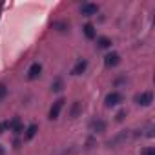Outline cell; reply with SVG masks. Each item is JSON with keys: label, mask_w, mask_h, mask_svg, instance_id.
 <instances>
[{"label": "cell", "mask_w": 155, "mask_h": 155, "mask_svg": "<svg viewBox=\"0 0 155 155\" xmlns=\"http://www.w3.org/2000/svg\"><path fill=\"white\" fill-rule=\"evenodd\" d=\"M139 106H150L153 102V93L151 91H142V93H137L135 99H133Z\"/></svg>", "instance_id": "cell-1"}, {"label": "cell", "mask_w": 155, "mask_h": 155, "mask_svg": "<svg viewBox=\"0 0 155 155\" xmlns=\"http://www.w3.org/2000/svg\"><path fill=\"white\" fill-rule=\"evenodd\" d=\"M122 101H124V97H122V93H119V91H111V93L106 95V106H108V108L119 106Z\"/></svg>", "instance_id": "cell-2"}, {"label": "cell", "mask_w": 155, "mask_h": 155, "mask_svg": "<svg viewBox=\"0 0 155 155\" xmlns=\"http://www.w3.org/2000/svg\"><path fill=\"white\" fill-rule=\"evenodd\" d=\"M64 99H58V101H55L53 102V106H51V110H49V119L51 120H55V119H58V115H60V111H62V108H64Z\"/></svg>", "instance_id": "cell-3"}, {"label": "cell", "mask_w": 155, "mask_h": 155, "mask_svg": "<svg viewBox=\"0 0 155 155\" xmlns=\"http://www.w3.org/2000/svg\"><path fill=\"white\" fill-rule=\"evenodd\" d=\"M119 62H120V55L115 53V51H111V53H108V55L104 57V64H106V68H115Z\"/></svg>", "instance_id": "cell-4"}, {"label": "cell", "mask_w": 155, "mask_h": 155, "mask_svg": "<svg viewBox=\"0 0 155 155\" xmlns=\"http://www.w3.org/2000/svg\"><path fill=\"white\" fill-rule=\"evenodd\" d=\"M82 15L84 17H93V15H97L99 13V6L97 4H91V2H86V4H82Z\"/></svg>", "instance_id": "cell-5"}, {"label": "cell", "mask_w": 155, "mask_h": 155, "mask_svg": "<svg viewBox=\"0 0 155 155\" xmlns=\"http://www.w3.org/2000/svg\"><path fill=\"white\" fill-rule=\"evenodd\" d=\"M40 71H42V64H38V62L31 64V66H29V69H28V79H29V81H35V79H38Z\"/></svg>", "instance_id": "cell-6"}, {"label": "cell", "mask_w": 155, "mask_h": 155, "mask_svg": "<svg viewBox=\"0 0 155 155\" xmlns=\"http://www.w3.org/2000/svg\"><path fill=\"white\" fill-rule=\"evenodd\" d=\"M90 130H91L93 133H102V131L106 130V122H104L102 119H95V120L90 122Z\"/></svg>", "instance_id": "cell-7"}, {"label": "cell", "mask_w": 155, "mask_h": 155, "mask_svg": "<svg viewBox=\"0 0 155 155\" xmlns=\"http://www.w3.org/2000/svg\"><path fill=\"white\" fill-rule=\"evenodd\" d=\"M86 68H88V60H79V62L73 66L71 75H82V73L86 71Z\"/></svg>", "instance_id": "cell-8"}, {"label": "cell", "mask_w": 155, "mask_h": 155, "mask_svg": "<svg viewBox=\"0 0 155 155\" xmlns=\"http://www.w3.org/2000/svg\"><path fill=\"white\" fill-rule=\"evenodd\" d=\"M9 124V130H13V133L15 135H18V133H22V124H20V119L17 117V119H13L11 122H8Z\"/></svg>", "instance_id": "cell-9"}, {"label": "cell", "mask_w": 155, "mask_h": 155, "mask_svg": "<svg viewBox=\"0 0 155 155\" xmlns=\"http://www.w3.org/2000/svg\"><path fill=\"white\" fill-rule=\"evenodd\" d=\"M37 131H38V126H37V124H29V126H28V130H26L24 139H26V140H31V139L37 135Z\"/></svg>", "instance_id": "cell-10"}, {"label": "cell", "mask_w": 155, "mask_h": 155, "mask_svg": "<svg viewBox=\"0 0 155 155\" xmlns=\"http://www.w3.org/2000/svg\"><path fill=\"white\" fill-rule=\"evenodd\" d=\"M82 29H84L86 38H90V40H91V38H95V28H93V24H86Z\"/></svg>", "instance_id": "cell-11"}, {"label": "cell", "mask_w": 155, "mask_h": 155, "mask_svg": "<svg viewBox=\"0 0 155 155\" xmlns=\"http://www.w3.org/2000/svg\"><path fill=\"white\" fill-rule=\"evenodd\" d=\"M97 44H99V48L106 49V48H110V46H111V40H110L108 37H99V38H97Z\"/></svg>", "instance_id": "cell-12"}, {"label": "cell", "mask_w": 155, "mask_h": 155, "mask_svg": "<svg viewBox=\"0 0 155 155\" xmlns=\"http://www.w3.org/2000/svg\"><path fill=\"white\" fill-rule=\"evenodd\" d=\"M62 88H64V82H62L60 77H58V79H55V81H53L51 90H53V91H62Z\"/></svg>", "instance_id": "cell-13"}, {"label": "cell", "mask_w": 155, "mask_h": 155, "mask_svg": "<svg viewBox=\"0 0 155 155\" xmlns=\"http://www.w3.org/2000/svg\"><path fill=\"white\" fill-rule=\"evenodd\" d=\"M81 113V102H73V106H71V111H69V115L75 119L77 115Z\"/></svg>", "instance_id": "cell-14"}, {"label": "cell", "mask_w": 155, "mask_h": 155, "mask_svg": "<svg viewBox=\"0 0 155 155\" xmlns=\"http://www.w3.org/2000/svg\"><path fill=\"white\" fill-rule=\"evenodd\" d=\"M55 28H58V31H66L68 29V22H55Z\"/></svg>", "instance_id": "cell-15"}, {"label": "cell", "mask_w": 155, "mask_h": 155, "mask_svg": "<svg viewBox=\"0 0 155 155\" xmlns=\"http://www.w3.org/2000/svg\"><path fill=\"white\" fill-rule=\"evenodd\" d=\"M8 95V88H6V84H0V99H4Z\"/></svg>", "instance_id": "cell-16"}, {"label": "cell", "mask_w": 155, "mask_h": 155, "mask_svg": "<svg viewBox=\"0 0 155 155\" xmlns=\"http://www.w3.org/2000/svg\"><path fill=\"white\" fill-rule=\"evenodd\" d=\"M140 153H142V155H155V150H153V148H144Z\"/></svg>", "instance_id": "cell-17"}, {"label": "cell", "mask_w": 155, "mask_h": 155, "mask_svg": "<svg viewBox=\"0 0 155 155\" xmlns=\"http://www.w3.org/2000/svg\"><path fill=\"white\" fill-rule=\"evenodd\" d=\"M8 128H9V124H8V122H0V133H4Z\"/></svg>", "instance_id": "cell-18"}, {"label": "cell", "mask_w": 155, "mask_h": 155, "mask_svg": "<svg viewBox=\"0 0 155 155\" xmlns=\"http://www.w3.org/2000/svg\"><path fill=\"white\" fill-rule=\"evenodd\" d=\"M124 117H126V111L122 110V111H119V113H117V117H115V119H117V120H122Z\"/></svg>", "instance_id": "cell-19"}, {"label": "cell", "mask_w": 155, "mask_h": 155, "mask_svg": "<svg viewBox=\"0 0 155 155\" xmlns=\"http://www.w3.org/2000/svg\"><path fill=\"white\" fill-rule=\"evenodd\" d=\"M0 155H4V148L2 146H0Z\"/></svg>", "instance_id": "cell-20"}]
</instances>
